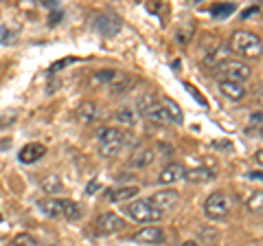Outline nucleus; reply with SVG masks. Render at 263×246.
I'll use <instances>...</instances> for the list:
<instances>
[{"instance_id": "1", "label": "nucleus", "mask_w": 263, "mask_h": 246, "mask_svg": "<svg viewBox=\"0 0 263 246\" xmlns=\"http://www.w3.org/2000/svg\"><path fill=\"white\" fill-rule=\"evenodd\" d=\"M230 51L241 57H248V60H257V57H261L263 42L252 31H235L230 38Z\"/></svg>"}, {"instance_id": "2", "label": "nucleus", "mask_w": 263, "mask_h": 246, "mask_svg": "<svg viewBox=\"0 0 263 246\" xmlns=\"http://www.w3.org/2000/svg\"><path fill=\"white\" fill-rule=\"evenodd\" d=\"M125 147V134L119 128H101L99 130V150L103 156H119V152Z\"/></svg>"}, {"instance_id": "3", "label": "nucleus", "mask_w": 263, "mask_h": 246, "mask_svg": "<svg viewBox=\"0 0 263 246\" xmlns=\"http://www.w3.org/2000/svg\"><path fill=\"white\" fill-rule=\"evenodd\" d=\"M250 75H252V66L241 60H226V62L217 64V77H221V81L243 84L246 79H250Z\"/></svg>"}, {"instance_id": "4", "label": "nucleus", "mask_w": 263, "mask_h": 246, "mask_svg": "<svg viewBox=\"0 0 263 246\" xmlns=\"http://www.w3.org/2000/svg\"><path fill=\"white\" fill-rule=\"evenodd\" d=\"M125 213L134 222H141V224H154L158 220H162V213L149 200H134L132 204H127Z\"/></svg>"}, {"instance_id": "5", "label": "nucleus", "mask_w": 263, "mask_h": 246, "mask_svg": "<svg viewBox=\"0 0 263 246\" xmlns=\"http://www.w3.org/2000/svg\"><path fill=\"white\" fill-rule=\"evenodd\" d=\"M167 152H169V147H164L162 143H158V145H141L134 154H132L129 167H147V165H152L160 154H167Z\"/></svg>"}, {"instance_id": "6", "label": "nucleus", "mask_w": 263, "mask_h": 246, "mask_svg": "<svg viewBox=\"0 0 263 246\" xmlns=\"http://www.w3.org/2000/svg\"><path fill=\"white\" fill-rule=\"evenodd\" d=\"M230 211V200L226 194L215 191L211 194L206 202H204V216L211 218V220H219V218H226Z\"/></svg>"}, {"instance_id": "7", "label": "nucleus", "mask_w": 263, "mask_h": 246, "mask_svg": "<svg viewBox=\"0 0 263 246\" xmlns=\"http://www.w3.org/2000/svg\"><path fill=\"white\" fill-rule=\"evenodd\" d=\"M125 226H127V222L123 220L119 213H103V216H99V220H97V229L101 233H105V235H110V233H121V231H125Z\"/></svg>"}, {"instance_id": "8", "label": "nucleus", "mask_w": 263, "mask_h": 246, "mask_svg": "<svg viewBox=\"0 0 263 246\" xmlns=\"http://www.w3.org/2000/svg\"><path fill=\"white\" fill-rule=\"evenodd\" d=\"M156 209H158L160 213H164V211H169V209H174L176 204L180 202V194L178 191H174V189H167V191H156L154 196H152V200H149Z\"/></svg>"}, {"instance_id": "9", "label": "nucleus", "mask_w": 263, "mask_h": 246, "mask_svg": "<svg viewBox=\"0 0 263 246\" xmlns=\"http://www.w3.org/2000/svg\"><path fill=\"white\" fill-rule=\"evenodd\" d=\"M132 240H134V242H141V244H158V242L164 240V231H162L160 226L147 224V226L141 229V231H136Z\"/></svg>"}, {"instance_id": "10", "label": "nucleus", "mask_w": 263, "mask_h": 246, "mask_svg": "<svg viewBox=\"0 0 263 246\" xmlns=\"http://www.w3.org/2000/svg\"><path fill=\"white\" fill-rule=\"evenodd\" d=\"M44 154H46V147L42 143H27L20 150L18 159H20V163H24V165H33V163H37Z\"/></svg>"}, {"instance_id": "11", "label": "nucleus", "mask_w": 263, "mask_h": 246, "mask_svg": "<svg viewBox=\"0 0 263 246\" xmlns=\"http://www.w3.org/2000/svg\"><path fill=\"white\" fill-rule=\"evenodd\" d=\"M95 29L101 36L110 38V36H114L121 29V20L117 18V15H99L97 22H95Z\"/></svg>"}, {"instance_id": "12", "label": "nucleus", "mask_w": 263, "mask_h": 246, "mask_svg": "<svg viewBox=\"0 0 263 246\" xmlns=\"http://www.w3.org/2000/svg\"><path fill=\"white\" fill-rule=\"evenodd\" d=\"M77 117H79V121L84 123V126H95V123L101 119V110H99V106H97V103L86 101V103H81V106H79Z\"/></svg>"}, {"instance_id": "13", "label": "nucleus", "mask_w": 263, "mask_h": 246, "mask_svg": "<svg viewBox=\"0 0 263 246\" xmlns=\"http://www.w3.org/2000/svg\"><path fill=\"white\" fill-rule=\"evenodd\" d=\"M184 174H186L184 165H180V163H169V165L160 171L158 180L162 185H171V183H178V180H184Z\"/></svg>"}, {"instance_id": "14", "label": "nucleus", "mask_w": 263, "mask_h": 246, "mask_svg": "<svg viewBox=\"0 0 263 246\" xmlns=\"http://www.w3.org/2000/svg\"><path fill=\"white\" fill-rule=\"evenodd\" d=\"M219 93L233 101H241L246 97V88L243 84H237V81H219Z\"/></svg>"}, {"instance_id": "15", "label": "nucleus", "mask_w": 263, "mask_h": 246, "mask_svg": "<svg viewBox=\"0 0 263 246\" xmlns=\"http://www.w3.org/2000/svg\"><path fill=\"white\" fill-rule=\"evenodd\" d=\"M37 207L42 209L48 218H60L62 209H64V200H60V198H44V200L37 202Z\"/></svg>"}, {"instance_id": "16", "label": "nucleus", "mask_w": 263, "mask_h": 246, "mask_svg": "<svg viewBox=\"0 0 263 246\" xmlns=\"http://www.w3.org/2000/svg\"><path fill=\"white\" fill-rule=\"evenodd\" d=\"M160 103H162V108H164V112H167V117H169L171 123H182L184 121V114H182L180 106L174 99H162Z\"/></svg>"}, {"instance_id": "17", "label": "nucleus", "mask_w": 263, "mask_h": 246, "mask_svg": "<svg viewBox=\"0 0 263 246\" xmlns=\"http://www.w3.org/2000/svg\"><path fill=\"white\" fill-rule=\"evenodd\" d=\"M134 196H138V187H136V185H127V187H119V189H112V191H110V200L121 202V200L134 198Z\"/></svg>"}, {"instance_id": "18", "label": "nucleus", "mask_w": 263, "mask_h": 246, "mask_svg": "<svg viewBox=\"0 0 263 246\" xmlns=\"http://www.w3.org/2000/svg\"><path fill=\"white\" fill-rule=\"evenodd\" d=\"M184 178H186V180H191V183H204V180H211V178H213V171L204 169V167H197V169H186Z\"/></svg>"}, {"instance_id": "19", "label": "nucleus", "mask_w": 263, "mask_h": 246, "mask_svg": "<svg viewBox=\"0 0 263 246\" xmlns=\"http://www.w3.org/2000/svg\"><path fill=\"white\" fill-rule=\"evenodd\" d=\"M62 216L66 220H79L81 218V207L72 200H64V209H62Z\"/></svg>"}, {"instance_id": "20", "label": "nucleus", "mask_w": 263, "mask_h": 246, "mask_svg": "<svg viewBox=\"0 0 263 246\" xmlns=\"http://www.w3.org/2000/svg\"><path fill=\"white\" fill-rule=\"evenodd\" d=\"M114 119H117L121 126H134L136 123V112H134V108H121L117 114H114Z\"/></svg>"}, {"instance_id": "21", "label": "nucleus", "mask_w": 263, "mask_h": 246, "mask_svg": "<svg viewBox=\"0 0 263 246\" xmlns=\"http://www.w3.org/2000/svg\"><path fill=\"white\" fill-rule=\"evenodd\" d=\"M42 187H44V191L46 194H57V191H62V180L57 178V176H46L42 180Z\"/></svg>"}, {"instance_id": "22", "label": "nucleus", "mask_w": 263, "mask_h": 246, "mask_svg": "<svg viewBox=\"0 0 263 246\" xmlns=\"http://www.w3.org/2000/svg\"><path fill=\"white\" fill-rule=\"evenodd\" d=\"M235 11V5H215V7H213V9H211V13L213 15H215V18H226V15L228 13H233Z\"/></svg>"}, {"instance_id": "23", "label": "nucleus", "mask_w": 263, "mask_h": 246, "mask_svg": "<svg viewBox=\"0 0 263 246\" xmlns=\"http://www.w3.org/2000/svg\"><path fill=\"white\" fill-rule=\"evenodd\" d=\"M13 246H37V242H35V237H31V235H18L13 240Z\"/></svg>"}, {"instance_id": "24", "label": "nucleus", "mask_w": 263, "mask_h": 246, "mask_svg": "<svg viewBox=\"0 0 263 246\" xmlns=\"http://www.w3.org/2000/svg\"><path fill=\"white\" fill-rule=\"evenodd\" d=\"M254 13H259V5H254V7H248L243 13H241V18L246 20V18H250V15H254Z\"/></svg>"}, {"instance_id": "25", "label": "nucleus", "mask_w": 263, "mask_h": 246, "mask_svg": "<svg viewBox=\"0 0 263 246\" xmlns=\"http://www.w3.org/2000/svg\"><path fill=\"white\" fill-rule=\"evenodd\" d=\"M250 209H252V211L257 209V213L261 211V194H257V198H252V200H250Z\"/></svg>"}, {"instance_id": "26", "label": "nucleus", "mask_w": 263, "mask_h": 246, "mask_svg": "<svg viewBox=\"0 0 263 246\" xmlns=\"http://www.w3.org/2000/svg\"><path fill=\"white\" fill-rule=\"evenodd\" d=\"M252 123H257V126H259V123H261V112H257V114H252Z\"/></svg>"}, {"instance_id": "27", "label": "nucleus", "mask_w": 263, "mask_h": 246, "mask_svg": "<svg viewBox=\"0 0 263 246\" xmlns=\"http://www.w3.org/2000/svg\"><path fill=\"white\" fill-rule=\"evenodd\" d=\"M97 187H99V183H90V187H88V194H92V191L97 189Z\"/></svg>"}, {"instance_id": "28", "label": "nucleus", "mask_w": 263, "mask_h": 246, "mask_svg": "<svg viewBox=\"0 0 263 246\" xmlns=\"http://www.w3.org/2000/svg\"><path fill=\"white\" fill-rule=\"evenodd\" d=\"M180 246H200L197 242H184V244H180Z\"/></svg>"}, {"instance_id": "29", "label": "nucleus", "mask_w": 263, "mask_h": 246, "mask_svg": "<svg viewBox=\"0 0 263 246\" xmlns=\"http://www.w3.org/2000/svg\"><path fill=\"white\" fill-rule=\"evenodd\" d=\"M0 222H3V213H0Z\"/></svg>"}]
</instances>
